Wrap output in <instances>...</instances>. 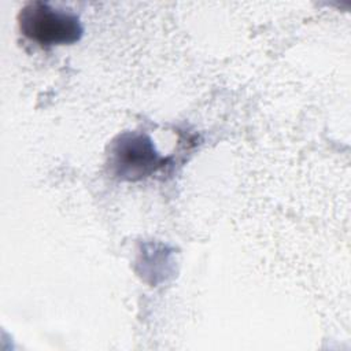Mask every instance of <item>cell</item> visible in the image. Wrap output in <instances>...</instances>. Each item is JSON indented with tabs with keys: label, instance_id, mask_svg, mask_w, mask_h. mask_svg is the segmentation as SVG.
Here are the masks:
<instances>
[{
	"label": "cell",
	"instance_id": "6da1fadb",
	"mask_svg": "<svg viewBox=\"0 0 351 351\" xmlns=\"http://www.w3.org/2000/svg\"><path fill=\"white\" fill-rule=\"evenodd\" d=\"M21 32L40 45L73 44L82 36L80 18L44 1L27 3L18 16Z\"/></svg>",
	"mask_w": 351,
	"mask_h": 351
},
{
	"label": "cell",
	"instance_id": "7a4b0ae2",
	"mask_svg": "<svg viewBox=\"0 0 351 351\" xmlns=\"http://www.w3.org/2000/svg\"><path fill=\"white\" fill-rule=\"evenodd\" d=\"M167 162L160 156L147 134L126 132L119 134L110 149V167L121 180L136 181L154 174Z\"/></svg>",
	"mask_w": 351,
	"mask_h": 351
}]
</instances>
